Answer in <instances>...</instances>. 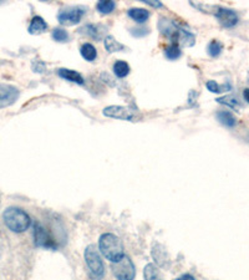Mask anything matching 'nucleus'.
I'll return each instance as SVG.
<instances>
[{
	"label": "nucleus",
	"mask_w": 249,
	"mask_h": 280,
	"mask_svg": "<svg viewBox=\"0 0 249 280\" xmlns=\"http://www.w3.org/2000/svg\"><path fill=\"white\" fill-rule=\"evenodd\" d=\"M100 250H101L102 256L106 259L111 260V262H119L122 257L125 256L124 253V244H122L121 239L116 237L115 234L106 233L100 237L99 240Z\"/></svg>",
	"instance_id": "2"
},
{
	"label": "nucleus",
	"mask_w": 249,
	"mask_h": 280,
	"mask_svg": "<svg viewBox=\"0 0 249 280\" xmlns=\"http://www.w3.org/2000/svg\"><path fill=\"white\" fill-rule=\"evenodd\" d=\"M58 75L60 77L65 78V80L71 81V82L75 83H79V85H84V77L82 75L79 74L77 71H74V70H70V69H60L58 71Z\"/></svg>",
	"instance_id": "11"
},
{
	"label": "nucleus",
	"mask_w": 249,
	"mask_h": 280,
	"mask_svg": "<svg viewBox=\"0 0 249 280\" xmlns=\"http://www.w3.org/2000/svg\"><path fill=\"white\" fill-rule=\"evenodd\" d=\"M80 30H86V32H84L86 34V35L91 36L92 39H96V40H100V39L102 38V34L105 32V27L102 26V25H86L84 29Z\"/></svg>",
	"instance_id": "15"
},
{
	"label": "nucleus",
	"mask_w": 249,
	"mask_h": 280,
	"mask_svg": "<svg viewBox=\"0 0 249 280\" xmlns=\"http://www.w3.org/2000/svg\"><path fill=\"white\" fill-rule=\"evenodd\" d=\"M145 4L151 5V7L153 8H161L162 7V3L161 2H153V0H144Z\"/></svg>",
	"instance_id": "26"
},
{
	"label": "nucleus",
	"mask_w": 249,
	"mask_h": 280,
	"mask_svg": "<svg viewBox=\"0 0 249 280\" xmlns=\"http://www.w3.org/2000/svg\"><path fill=\"white\" fill-rule=\"evenodd\" d=\"M218 103H222V105H227L229 106L231 108H238L239 107V101H238L234 96H225V97H219V99L215 100Z\"/></svg>",
	"instance_id": "24"
},
{
	"label": "nucleus",
	"mask_w": 249,
	"mask_h": 280,
	"mask_svg": "<svg viewBox=\"0 0 249 280\" xmlns=\"http://www.w3.org/2000/svg\"><path fill=\"white\" fill-rule=\"evenodd\" d=\"M52 39L58 43H66V41H69L70 36L66 30L58 27V29L52 30Z\"/></svg>",
	"instance_id": "22"
},
{
	"label": "nucleus",
	"mask_w": 249,
	"mask_h": 280,
	"mask_svg": "<svg viewBox=\"0 0 249 280\" xmlns=\"http://www.w3.org/2000/svg\"><path fill=\"white\" fill-rule=\"evenodd\" d=\"M80 52H81V56L88 61H94L97 56V51L96 49H95V46L89 43L84 44L82 46H81Z\"/></svg>",
	"instance_id": "18"
},
{
	"label": "nucleus",
	"mask_w": 249,
	"mask_h": 280,
	"mask_svg": "<svg viewBox=\"0 0 249 280\" xmlns=\"http://www.w3.org/2000/svg\"><path fill=\"white\" fill-rule=\"evenodd\" d=\"M181 54L182 51L177 44L170 45V46H167L166 50H164V55H166V58L170 59V60H176V59L180 58Z\"/></svg>",
	"instance_id": "19"
},
{
	"label": "nucleus",
	"mask_w": 249,
	"mask_h": 280,
	"mask_svg": "<svg viewBox=\"0 0 249 280\" xmlns=\"http://www.w3.org/2000/svg\"><path fill=\"white\" fill-rule=\"evenodd\" d=\"M214 15L217 20L219 21V24L225 27L236 26L238 21H239V18H238L236 11L227 9V8H217Z\"/></svg>",
	"instance_id": "9"
},
{
	"label": "nucleus",
	"mask_w": 249,
	"mask_h": 280,
	"mask_svg": "<svg viewBox=\"0 0 249 280\" xmlns=\"http://www.w3.org/2000/svg\"><path fill=\"white\" fill-rule=\"evenodd\" d=\"M19 89L9 83H0V108L12 106L19 99Z\"/></svg>",
	"instance_id": "7"
},
{
	"label": "nucleus",
	"mask_w": 249,
	"mask_h": 280,
	"mask_svg": "<svg viewBox=\"0 0 249 280\" xmlns=\"http://www.w3.org/2000/svg\"><path fill=\"white\" fill-rule=\"evenodd\" d=\"M103 115L113 119L126 120V121H135L136 114L128 107L124 106H108L103 110Z\"/></svg>",
	"instance_id": "8"
},
{
	"label": "nucleus",
	"mask_w": 249,
	"mask_h": 280,
	"mask_svg": "<svg viewBox=\"0 0 249 280\" xmlns=\"http://www.w3.org/2000/svg\"><path fill=\"white\" fill-rule=\"evenodd\" d=\"M217 119L222 125L227 127H234L237 125V119L229 111H219L217 114Z\"/></svg>",
	"instance_id": "14"
},
{
	"label": "nucleus",
	"mask_w": 249,
	"mask_h": 280,
	"mask_svg": "<svg viewBox=\"0 0 249 280\" xmlns=\"http://www.w3.org/2000/svg\"><path fill=\"white\" fill-rule=\"evenodd\" d=\"M114 275L117 280H133L136 275V268L132 260L128 257L124 256L119 262H115L111 265Z\"/></svg>",
	"instance_id": "4"
},
{
	"label": "nucleus",
	"mask_w": 249,
	"mask_h": 280,
	"mask_svg": "<svg viewBox=\"0 0 249 280\" xmlns=\"http://www.w3.org/2000/svg\"><path fill=\"white\" fill-rule=\"evenodd\" d=\"M114 72L117 77L124 78L130 74V66H128V64L126 61L119 60L114 64Z\"/></svg>",
	"instance_id": "17"
},
{
	"label": "nucleus",
	"mask_w": 249,
	"mask_h": 280,
	"mask_svg": "<svg viewBox=\"0 0 249 280\" xmlns=\"http://www.w3.org/2000/svg\"><path fill=\"white\" fill-rule=\"evenodd\" d=\"M207 50H208V54L212 56V58H217V56L220 55V52H222L223 50V45L219 43V41L213 40L212 43H209L208 47H207Z\"/></svg>",
	"instance_id": "23"
},
{
	"label": "nucleus",
	"mask_w": 249,
	"mask_h": 280,
	"mask_svg": "<svg viewBox=\"0 0 249 280\" xmlns=\"http://www.w3.org/2000/svg\"><path fill=\"white\" fill-rule=\"evenodd\" d=\"M85 260L88 263V267L90 269L91 276L95 280H100L105 273L103 263L99 256V251L96 250L95 245H89L85 250Z\"/></svg>",
	"instance_id": "3"
},
{
	"label": "nucleus",
	"mask_w": 249,
	"mask_h": 280,
	"mask_svg": "<svg viewBox=\"0 0 249 280\" xmlns=\"http://www.w3.org/2000/svg\"><path fill=\"white\" fill-rule=\"evenodd\" d=\"M105 47L108 52H119V51H122V50L126 49L125 45L119 43V41H117L116 39L111 35H108L107 38L105 39Z\"/></svg>",
	"instance_id": "16"
},
{
	"label": "nucleus",
	"mask_w": 249,
	"mask_h": 280,
	"mask_svg": "<svg viewBox=\"0 0 249 280\" xmlns=\"http://www.w3.org/2000/svg\"><path fill=\"white\" fill-rule=\"evenodd\" d=\"M206 86H207V89L209 90V91L214 92V94H219V92L226 91V90H231V85L220 86V85H218V83L215 82V81H213V80L208 81V82L206 83Z\"/></svg>",
	"instance_id": "25"
},
{
	"label": "nucleus",
	"mask_w": 249,
	"mask_h": 280,
	"mask_svg": "<svg viewBox=\"0 0 249 280\" xmlns=\"http://www.w3.org/2000/svg\"><path fill=\"white\" fill-rule=\"evenodd\" d=\"M243 96H244V99L247 102H249V89H245L244 92H243Z\"/></svg>",
	"instance_id": "28"
},
{
	"label": "nucleus",
	"mask_w": 249,
	"mask_h": 280,
	"mask_svg": "<svg viewBox=\"0 0 249 280\" xmlns=\"http://www.w3.org/2000/svg\"><path fill=\"white\" fill-rule=\"evenodd\" d=\"M127 14L132 20H135L136 22H140V24L147 21V19L150 18V13H148V10L142 9V8H133V9L128 10Z\"/></svg>",
	"instance_id": "13"
},
{
	"label": "nucleus",
	"mask_w": 249,
	"mask_h": 280,
	"mask_svg": "<svg viewBox=\"0 0 249 280\" xmlns=\"http://www.w3.org/2000/svg\"><path fill=\"white\" fill-rule=\"evenodd\" d=\"M34 240L35 244L40 248H47V249H55L57 248V243L52 239L51 234L44 226L40 223H36L34 227Z\"/></svg>",
	"instance_id": "6"
},
{
	"label": "nucleus",
	"mask_w": 249,
	"mask_h": 280,
	"mask_svg": "<svg viewBox=\"0 0 249 280\" xmlns=\"http://www.w3.org/2000/svg\"><path fill=\"white\" fill-rule=\"evenodd\" d=\"M46 29L47 24L45 20H44L41 16H34L27 30H29V33L33 34V35H39V34H43L44 32H46Z\"/></svg>",
	"instance_id": "12"
},
{
	"label": "nucleus",
	"mask_w": 249,
	"mask_h": 280,
	"mask_svg": "<svg viewBox=\"0 0 249 280\" xmlns=\"http://www.w3.org/2000/svg\"><path fill=\"white\" fill-rule=\"evenodd\" d=\"M171 39H172L173 41H177L178 44H181L182 46H193L196 43V39L195 35H193L192 33L187 32V30L182 29L177 25V27H176L175 33L172 34V36H171Z\"/></svg>",
	"instance_id": "10"
},
{
	"label": "nucleus",
	"mask_w": 249,
	"mask_h": 280,
	"mask_svg": "<svg viewBox=\"0 0 249 280\" xmlns=\"http://www.w3.org/2000/svg\"><path fill=\"white\" fill-rule=\"evenodd\" d=\"M96 8L101 14H110L113 13L115 8H116V4H115V2H111V0H108V2L102 0V2L97 3Z\"/></svg>",
	"instance_id": "21"
},
{
	"label": "nucleus",
	"mask_w": 249,
	"mask_h": 280,
	"mask_svg": "<svg viewBox=\"0 0 249 280\" xmlns=\"http://www.w3.org/2000/svg\"><path fill=\"white\" fill-rule=\"evenodd\" d=\"M3 219L5 226L14 233H23L32 224L29 214L23 209L16 207H9L3 213Z\"/></svg>",
	"instance_id": "1"
},
{
	"label": "nucleus",
	"mask_w": 249,
	"mask_h": 280,
	"mask_svg": "<svg viewBox=\"0 0 249 280\" xmlns=\"http://www.w3.org/2000/svg\"><path fill=\"white\" fill-rule=\"evenodd\" d=\"M177 280H196L193 278L192 275H189V274H184V275H182L181 278H178Z\"/></svg>",
	"instance_id": "27"
},
{
	"label": "nucleus",
	"mask_w": 249,
	"mask_h": 280,
	"mask_svg": "<svg viewBox=\"0 0 249 280\" xmlns=\"http://www.w3.org/2000/svg\"><path fill=\"white\" fill-rule=\"evenodd\" d=\"M85 13H86L85 8L70 7V8H66V9H64V10H60V13H59V15H58V20L60 24L71 26V25L79 24Z\"/></svg>",
	"instance_id": "5"
},
{
	"label": "nucleus",
	"mask_w": 249,
	"mask_h": 280,
	"mask_svg": "<svg viewBox=\"0 0 249 280\" xmlns=\"http://www.w3.org/2000/svg\"><path fill=\"white\" fill-rule=\"evenodd\" d=\"M145 279L146 280H161L157 268L153 264H147L145 268Z\"/></svg>",
	"instance_id": "20"
}]
</instances>
